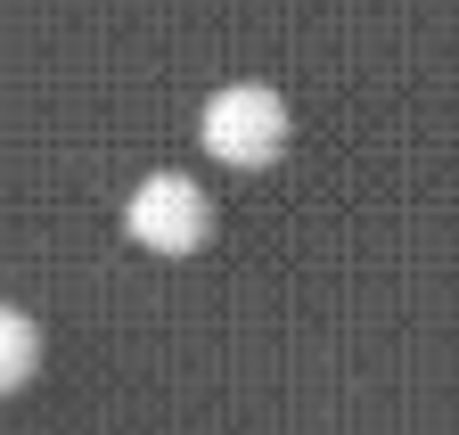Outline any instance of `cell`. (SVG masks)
<instances>
[{"instance_id": "cell-1", "label": "cell", "mask_w": 459, "mask_h": 435, "mask_svg": "<svg viewBox=\"0 0 459 435\" xmlns=\"http://www.w3.org/2000/svg\"><path fill=\"white\" fill-rule=\"evenodd\" d=\"M197 140H205V156H221V165H271V156L287 148V99L271 83H230V91L205 99Z\"/></svg>"}, {"instance_id": "cell-2", "label": "cell", "mask_w": 459, "mask_h": 435, "mask_svg": "<svg viewBox=\"0 0 459 435\" xmlns=\"http://www.w3.org/2000/svg\"><path fill=\"white\" fill-rule=\"evenodd\" d=\"M124 231L148 247V255H197L213 239V197L189 181V173H148L124 205Z\"/></svg>"}, {"instance_id": "cell-3", "label": "cell", "mask_w": 459, "mask_h": 435, "mask_svg": "<svg viewBox=\"0 0 459 435\" xmlns=\"http://www.w3.org/2000/svg\"><path fill=\"white\" fill-rule=\"evenodd\" d=\"M33 370H41V329L17 304H0V395H17Z\"/></svg>"}]
</instances>
